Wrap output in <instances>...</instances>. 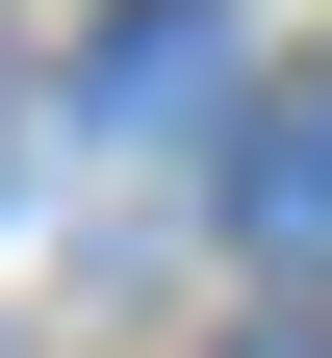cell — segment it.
<instances>
[{"label":"cell","mask_w":332,"mask_h":358,"mask_svg":"<svg viewBox=\"0 0 332 358\" xmlns=\"http://www.w3.org/2000/svg\"><path fill=\"white\" fill-rule=\"evenodd\" d=\"M230 231H256L281 282H332V52H307V77H256V103H230Z\"/></svg>","instance_id":"obj_1"},{"label":"cell","mask_w":332,"mask_h":358,"mask_svg":"<svg viewBox=\"0 0 332 358\" xmlns=\"http://www.w3.org/2000/svg\"><path fill=\"white\" fill-rule=\"evenodd\" d=\"M230 103V52H205V0H128L103 52H77V128H205Z\"/></svg>","instance_id":"obj_2"},{"label":"cell","mask_w":332,"mask_h":358,"mask_svg":"<svg viewBox=\"0 0 332 358\" xmlns=\"http://www.w3.org/2000/svg\"><path fill=\"white\" fill-rule=\"evenodd\" d=\"M230 358H332V333H230Z\"/></svg>","instance_id":"obj_3"}]
</instances>
